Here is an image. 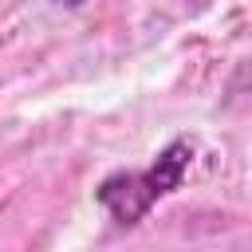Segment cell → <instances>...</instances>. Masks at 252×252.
I'll return each instance as SVG.
<instances>
[{"mask_svg":"<svg viewBox=\"0 0 252 252\" xmlns=\"http://www.w3.org/2000/svg\"><path fill=\"white\" fill-rule=\"evenodd\" d=\"M193 154H197V146L189 138H173L146 169H118V173L102 177L94 189V201L106 209V217L118 228H134L161 197L181 189V181L193 165Z\"/></svg>","mask_w":252,"mask_h":252,"instance_id":"1","label":"cell"},{"mask_svg":"<svg viewBox=\"0 0 252 252\" xmlns=\"http://www.w3.org/2000/svg\"><path fill=\"white\" fill-rule=\"evenodd\" d=\"M55 4H59V8H83L87 0H55Z\"/></svg>","mask_w":252,"mask_h":252,"instance_id":"2","label":"cell"}]
</instances>
